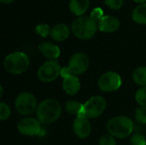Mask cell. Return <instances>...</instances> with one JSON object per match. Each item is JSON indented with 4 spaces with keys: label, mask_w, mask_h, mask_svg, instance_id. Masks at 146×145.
I'll use <instances>...</instances> for the list:
<instances>
[{
    "label": "cell",
    "mask_w": 146,
    "mask_h": 145,
    "mask_svg": "<svg viewBox=\"0 0 146 145\" xmlns=\"http://www.w3.org/2000/svg\"><path fill=\"white\" fill-rule=\"evenodd\" d=\"M38 50L44 57L50 60H55L60 56L59 47L50 42L41 43L38 45Z\"/></svg>",
    "instance_id": "5bb4252c"
},
{
    "label": "cell",
    "mask_w": 146,
    "mask_h": 145,
    "mask_svg": "<svg viewBox=\"0 0 146 145\" xmlns=\"http://www.w3.org/2000/svg\"><path fill=\"white\" fill-rule=\"evenodd\" d=\"M10 109L5 103H0V119L1 121L7 120L10 115Z\"/></svg>",
    "instance_id": "603a6c76"
},
{
    "label": "cell",
    "mask_w": 146,
    "mask_h": 145,
    "mask_svg": "<svg viewBox=\"0 0 146 145\" xmlns=\"http://www.w3.org/2000/svg\"><path fill=\"white\" fill-rule=\"evenodd\" d=\"M89 0H69L70 11L78 16H83L89 8Z\"/></svg>",
    "instance_id": "2e32d148"
},
{
    "label": "cell",
    "mask_w": 146,
    "mask_h": 145,
    "mask_svg": "<svg viewBox=\"0 0 146 145\" xmlns=\"http://www.w3.org/2000/svg\"><path fill=\"white\" fill-rule=\"evenodd\" d=\"M15 0H0V2L1 3H11L12 2H14Z\"/></svg>",
    "instance_id": "83f0119b"
},
{
    "label": "cell",
    "mask_w": 146,
    "mask_h": 145,
    "mask_svg": "<svg viewBox=\"0 0 146 145\" xmlns=\"http://www.w3.org/2000/svg\"><path fill=\"white\" fill-rule=\"evenodd\" d=\"M62 68L59 62L56 60L45 62L38 71V77L43 82H51L55 80L61 73Z\"/></svg>",
    "instance_id": "8992f818"
},
{
    "label": "cell",
    "mask_w": 146,
    "mask_h": 145,
    "mask_svg": "<svg viewBox=\"0 0 146 145\" xmlns=\"http://www.w3.org/2000/svg\"><path fill=\"white\" fill-rule=\"evenodd\" d=\"M73 129L77 137L80 138H86L91 133V124L86 116H77L73 124Z\"/></svg>",
    "instance_id": "8fae6325"
},
{
    "label": "cell",
    "mask_w": 146,
    "mask_h": 145,
    "mask_svg": "<svg viewBox=\"0 0 146 145\" xmlns=\"http://www.w3.org/2000/svg\"><path fill=\"white\" fill-rule=\"evenodd\" d=\"M37 108V100L35 97L29 92H22L15 99V109L22 115L33 114Z\"/></svg>",
    "instance_id": "5b68a950"
},
{
    "label": "cell",
    "mask_w": 146,
    "mask_h": 145,
    "mask_svg": "<svg viewBox=\"0 0 146 145\" xmlns=\"http://www.w3.org/2000/svg\"><path fill=\"white\" fill-rule=\"evenodd\" d=\"M135 99L141 107H146V86L138 90L135 94Z\"/></svg>",
    "instance_id": "ffe728a7"
},
{
    "label": "cell",
    "mask_w": 146,
    "mask_h": 145,
    "mask_svg": "<svg viewBox=\"0 0 146 145\" xmlns=\"http://www.w3.org/2000/svg\"><path fill=\"white\" fill-rule=\"evenodd\" d=\"M107 129L110 135L118 138L128 137L133 130V121L127 116H117L109 121Z\"/></svg>",
    "instance_id": "3957f363"
},
{
    "label": "cell",
    "mask_w": 146,
    "mask_h": 145,
    "mask_svg": "<svg viewBox=\"0 0 146 145\" xmlns=\"http://www.w3.org/2000/svg\"><path fill=\"white\" fill-rule=\"evenodd\" d=\"M121 85V76L115 72L104 73L98 79V87L104 92H111L118 90Z\"/></svg>",
    "instance_id": "ba28073f"
},
{
    "label": "cell",
    "mask_w": 146,
    "mask_h": 145,
    "mask_svg": "<svg viewBox=\"0 0 146 145\" xmlns=\"http://www.w3.org/2000/svg\"><path fill=\"white\" fill-rule=\"evenodd\" d=\"M105 3L113 9H119L123 5V0H104Z\"/></svg>",
    "instance_id": "484cf974"
},
{
    "label": "cell",
    "mask_w": 146,
    "mask_h": 145,
    "mask_svg": "<svg viewBox=\"0 0 146 145\" xmlns=\"http://www.w3.org/2000/svg\"><path fill=\"white\" fill-rule=\"evenodd\" d=\"M62 88L64 91L70 96L77 94L80 88V79L74 74H69L63 79Z\"/></svg>",
    "instance_id": "4fadbf2b"
},
{
    "label": "cell",
    "mask_w": 146,
    "mask_h": 145,
    "mask_svg": "<svg viewBox=\"0 0 146 145\" xmlns=\"http://www.w3.org/2000/svg\"><path fill=\"white\" fill-rule=\"evenodd\" d=\"M4 68L13 74L24 73L29 67L28 56L23 52H14L7 56L3 62Z\"/></svg>",
    "instance_id": "277c9868"
},
{
    "label": "cell",
    "mask_w": 146,
    "mask_h": 145,
    "mask_svg": "<svg viewBox=\"0 0 146 145\" xmlns=\"http://www.w3.org/2000/svg\"><path fill=\"white\" fill-rule=\"evenodd\" d=\"M135 118L139 122L146 124V107H140L136 109Z\"/></svg>",
    "instance_id": "7402d4cb"
},
{
    "label": "cell",
    "mask_w": 146,
    "mask_h": 145,
    "mask_svg": "<svg viewBox=\"0 0 146 145\" xmlns=\"http://www.w3.org/2000/svg\"><path fill=\"white\" fill-rule=\"evenodd\" d=\"M132 18L138 24H146V3L139 4L133 10Z\"/></svg>",
    "instance_id": "e0dca14e"
},
{
    "label": "cell",
    "mask_w": 146,
    "mask_h": 145,
    "mask_svg": "<svg viewBox=\"0 0 146 145\" xmlns=\"http://www.w3.org/2000/svg\"><path fill=\"white\" fill-rule=\"evenodd\" d=\"M99 145H116V141L112 135L106 134L100 138Z\"/></svg>",
    "instance_id": "cb8c5ba5"
},
{
    "label": "cell",
    "mask_w": 146,
    "mask_h": 145,
    "mask_svg": "<svg viewBox=\"0 0 146 145\" xmlns=\"http://www.w3.org/2000/svg\"><path fill=\"white\" fill-rule=\"evenodd\" d=\"M120 26V21L111 15H104L98 23V27L104 32H113Z\"/></svg>",
    "instance_id": "7c38bea8"
},
{
    "label": "cell",
    "mask_w": 146,
    "mask_h": 145,
    "mask_svg": "<svg viewBox=\"0 0 146 145\" xmlns=\"http://www.w3.org/2000/svg\"><path fill=\"white\" fill-rule=\"evenodd\" d=\"M65 109L67 112L70 115H74L77 116H85L84 105H82L77 101H68L65 105Z\"/></svg>",
    "instance_id": "ac0fdd59"
},
{
    "label": "cell",
    "mask_w": 146,
    "mask_h": 145,
    "mask_svg": "<svg viewBox=\"0 0 146 145\" xmlns=\"http://www.w3.org/2000/svg\"><path fill=\"white\" fill-rule=\"evenodd\" d=\"M89 63V58L86 54L76 53L70 57L68 69L71 74H81L87 70Z\"/></svg>",
    "instance_id": "9c48e42d"
},
{
    "label": "cell",
    "mask_w": 146,
    "mask_h": 145,
    "mask_svg": "<svg viewBox=\"0 0 146 145\" xmlns=\"http://www.w3.org/2000/svg\"><path fill=\"white\" fill-rule=\"evenodd\" d=\"M93 20L97 21V20H100L103 16H104V12H103V9L101 8H96L94 9L92 13H91V15H90Z\"/></svg>",
    "instance_id": "4316f807"
},
{
    "label": "cell",
    "mask_w": 146,
    "mask_h": 145,
    "mask_svg": "<svg viewBox=\"0 0 146 145\" xmlns=\"http://www.w3.org/2000/svg\"><path fill=\"white\" fill-rule=\"evenodd\" d=\"M134 82L143 87L146 86V67H139L136 68L133 73Z\"/></svg>",
    "instance_id": "d6986e66"
},
{
    "label": "cell",
    "mask_w": 146,
    "mask_h": 145,
    "mask_svg": "<svg viewBox=\"0 0 146 145\" xmlns=\"http://www.w3.org/2000/svg\"><path fill=\"white\" fill-rule=\"evenodd\" d=\"M36 32L41 36V37H47L49 34H50V28L47 24H39L35 28Z\"/></svg>",
    "instance_id": "44dd1931"
},
{
    "label": "cell",
    "mask_w": 146,
    "mask_h": 145,
    "mask_svg": "<svg viewBox=\"0 0 146 145\" xmlns=\"http://www.w3.org/2000/svg\"><path fill=\"white\" fill-rule=\"evenodd\" d=\"M62 114V106L55 99L44 100L37 108L36 115L38 121L44 125L55 122Z\"/></svg>",
    "instance_id": "6da1fadb"
},
{
    "label": "cell",
    "mask_w": 146,
    "mask_h": 145,
    "mask_svg": "<svg viewBox=\"0 0 146 145\" xmlns=\"http://www.w3.org/2000/svg\"><path fill=\"white\" fill-rule=\"evenodd\" d=\"M73 33L80 39H90L97 32L96 21L91 16H79L71 25Z\"/></svg>",
    "instance_id": "7a4b0ae2"
},
{
    "label": "cell",
    "mask_w": 146,
    "mask_h": 145,
    "mask_svg": "<svg viewBox=\"0 0 146 145\" xmlns=\"http://www.w3.org/2000/svg\"><path fill=\"white\" fill-rule=\"evenodd\" d=\"M131 144L132 145H145L146 140L145 136L141 134H135L131 138Z\"/></svg>",
    "instance_id": "d4e9b609"
},
{
    "label": "cell",
    "mask_w": 146,
    "mask_h": 145,
    "mask_svg": "<svg viewBox=\"0 0 146 145\" xmlns=\"http://www.w3.org/2000/svg\"><path fill=\"white\" fill-rule=\"evenodd\" d=\"M70 31L68 26L66 24L61 23L55 25L50 29V36L51 38L58 42H62L66 40L69 36Z\"/></svg>",
    "instance_id": "9a60e30c"
},
{
    "label": "cell",
    "mask_w": 146,
    "mask_h": 145,
    "mask_svg": "<svg viewBox=\"0 0 146 145\" xmlns=\"http://www.w3.org/2000/svg\"><path fill=\"white\" fill-rule=\"evenodd\" d=\"M40 122L33 118H25L19 121L17 125L18 131L25 136H35L41 131Z\"/></svg>",
    "instance_id": "30bf717a"
},
{
    "label": "cell",
    "mask_w": 146,
    "mask_h": 145,
    "mask_svg": "<svg viewBox=\"0 0 146 145\" xmlns=\"http://www.w3.org/2000/svg\"><path fill=\"white\" fill-rule=\"evenodd\" d=\"M134 2H136V3H145L146 0H133Z\"/></svg>",
    "instance_id": "f1b7e54d"
},
{
    "label": "cell",
    "mask_w": 146,
    "mask_h": 145,
    "mask_svg": "<svg viewBox=\"0 0 146 145\" xmlns=\"http://www.w3.org/2000/svg\"><path fill=\"white\" fill-rule=\"evenodd\" d=\"M106 109V101L101 96L91 97L84 104L85 116L89 119H94L100 116Z\"/></svg>",
    "instance_id": "52a82bcc"
}]
</instances>
